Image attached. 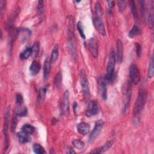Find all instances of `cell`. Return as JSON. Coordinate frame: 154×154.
Returning <instances> with one entry per match:
<instances>
[{
    "mask_svg": "<svg viewBox=\"0 0 154 154\" xmlns=\"http://www.w3.org/2000/svg\"><path fill=\"white\" fill-rule=\"evenodd\" d=\"M93 25L96 30L102 35L106 34L104 22L102 20V10L101 4L98 1L95 3L94 15H93Z\"/></svg>",
    "mask_w": 154,
    "mask_h": 154,
    "instance_id": "obj_1",
    "label": "cell"
},
{
    "mask_svg": "<svg viewBox=\"0 0 154 154\" xmlns=\"http://www.w3.org/2000/svg\"><path fill=\"white\" fill-rule=\"evenodd\" d=\"M116 55L114 51H112L109 55V58L108 61L107 67V73L105 76V78L107 82H112L114 78V72L116 63Z\"/></svg>",
    "mask_w": 154,
    "mask_h": 154,
    "instance_id": "obj_2",
    "label": "cell"
},
{
    "mask_svg": "<svg viewBox=\"0 0 154 154\" xmlns=\"http://www.w3.org/2000/svg\"><path fill=\"white\" fill-rule=\"evenodd\" d=\"M147 99V92L145 90H141L139 93L137 97V99L136 100V104L134 105V116H138L144 108V106L145 105L146 101Z\"/></svg>",
    "mask_w": 154,
    "mask_h": 154,
    "instance_id": "obj_3",
    "label": "cell"
},
{
    "mask_svg": "<svg viewBox=\"0 0 154 154\" xmlns=\"http://www.w3.org/2000/svg\"><path fill=\"white\" fill-rule=\"evenodd\" d=\"M80 84L81 86V89L85 97L88 98L90 95L89 83L88 81L87 75L86 72L84 69H82L80 72Z\"/></svg>",
    "mask_w": 154,
    "mask_h": 154,
    "instance_id": "obj_4",
    "label": "cell"
},
{
    "mask_svg": "<svg viewBox=\"0 0 154 154\" xmlns=\"http://www.w3.org/2000/svg\"><path fill=\"white\" fill-rule=\"evenodd\" d=\"M103 126H104V122L102 120H99L96 122L95 127L89 136V141L90 143H93L95 140V139L98 138V137L99 136L100 133H101Z\"/></svg>",
    "mask_w": 154,
    "mask_h": 154,
    "instance_id": "obj_5",
    "label": "cell"
},
{
    "mask_svg": "<svg viewBox=\"0 0 154 154\" xmlns=\"http://www.w3.org/2000/svg\"><path fill=\"white\" fill-rule=\"evenodd\" d=\"M61 112L64 116H68L69 113V92L66 91L63 96L61 104Z\"/></svg>",
    "mask_w": 154,
    "mask_h": 154,
    "instance_id": "obj_6",
    "label": "cell"
},
{
    "mask_svg": "<svg viewBox=\"0 0 154 154\" xmlns=\"http://www.w3.org/2000/svg\"><path fill=\"white\" fill-rule=\"evenodd\" d=\"M129 77L132 83L137 84L140 80V74L139 69L134 64L131 65L129 68Z\"/></svg>",
    "mask_w": 154,
    "mask_h": 154,
    "instance_id": "obj_7",
    "label": "cell"
},
{
    "mask_svg": "<svg viewBox=\"0 0 154 154\" xmlns=\"http://www.w3.org/2000/svg\"><path fill=\"white\" fill-rule=\"evenodd\" d=\"M99 112L98 104L96 101H91L87 105L85 115L87 117H92L98 115Z\"/></svg>",
    "mask_w": 154,
    "mask_h": 154,
    "instance_id": "obj_8",
    "label": "cell"
},
{
    "mask_svg": "<svg viewBox=\"0 0 154 154\" xmlns=\"http://www.w3.org/2000/svg\"><path fill=\"white\" fill-rule=\"evenodd\" d=\"M147 5V13L145 20L149 27L152 28L153 24V1H150Z\"/></svg>",
    "mask_w": 154,
    "mask_h": 154,
    "instance_id": "obj_9",
    "label": "cell"
},
{
    "mask_svg": "<svg viewBox=\"0 0 154 154\" xmlns=\"http://www.w3.org/2000/svg\"><path fill=\"white\" fill-rule=\"evenodd\" d=\"M87 47L92 56L97 58L98 55V42L95 38H91L88 41Z\"/></svg>",
    "mask_w": 154,
    "mask_h": 154,
    "instance_id": "obj_10",
    "label": "cell"
},
{
    "mask_svg": "<svg viewBox=\"0 0 154 154\" xmlns=\"http://www.w3.org/2000/svg\"><path fill=\"white\" fill-rule=\"evenodd\" d=\"M107 83L105 77L99 78L98 80V89L99 92L101 96L103 99L105 100L107 98Z\"/></svg>",
    "mask_w": 154,
    "mask_h": 154,
    "instance_id": "obj_11",
    "label": "cell"
},
{
    "mask_svg": "<svg viewBox=\"0 0 154 154\" xmlns=\"http://www.w3.org/2000/svg\"><path fill=\"white\" fill-rule=\"evenodd\" d=\"M123 54V47L121 40H118L117 42V53H116V61L118 63L120 64L122 61Z\"/></svg>",
    "mask_w": 154,
    "mask_h": 154,
    "instance_id": "obj_12",
    "label": "cell"
},
{
    "mask_svg": "<svg viewBox=\"0 0 154 154\" xmlns=\"http://www.w3.org/2000/svg\"><path fill=\"white\" fill-rule=\"evenodd\" d=\"M132 89H131V83L128 82L126 89L125 91V100H124V110H126V109L128 108L130 100H131V93H132Z\"/></svg>",
    "mask_w": 154,
    "mask_h": 154,
    "instance_id": "obj_13",
    "label": "cell"
},
{
    "mask_svg": "<svg viewBox=\"0 0 154 154\" xmlns=\"http://www.w3.org/2000/svg\"><path fill=\"white\" fill-rule=\"evenodd\" d=\"M68 40L74 39V21L72 16L68 17Z\"/></svg>",
    "mask_w": 154,
    "mask_h": 154,
    "instance_id": "obj_14",
    "label": "cell"
},
{
    "mask_svg": "<svg viewBox=\"0 0 154 154\" xmlns=\"http://www.w3.org/2000/svg\"><path fill=\"white\" fill-rule=\"evenodd\" d=\"M68 50L69 51V54L71 55L72 58L75 61L77 59V52H76V48L75 46V43L74 39L68 40Z\"/></svg>",
    "mask_w": 154,
    "mask_h": 154,
    "instance_id": "obj_15",
    "label": "cell"
},
{
    "mask_svg": "<svg viewBox=\"0 0 154 154\" xmlns=\"http://www.w3.org/2000/svg\"><path fill=\"white\" fill-rule=\"evenodd\" d=\"M77 130L80 134L86 135L90 131V125L85 122L80 123L77 126Z\"/></svg>",
    "mask_w": 154,
    "mask_h": 154,
    "instance_id": "obj_16",
    "label": "cell"
},
{
    "mask_svg": "<svg viewBox=\"0 0 154 154\" xmlns=\"http://www.w3.org/2000/svg\"><path fill=\"white\" fill-rule=\"evenodd\" d=\"M113 145V141L112 140H110L108 141L104 146L102 147H100L98 149H96L95 150H93L91 152V153H104L106 151H107L109 148L112 147V146Z\"/></svg>",
    "mask_w": 154,
    "mask_h": 154,
    "instance_id": "obj_17",
    "label": "cell"
},
{
    "mask_svg": "<svg viewBox=\"0 0 154 154\" xmlns=\"http://www.w3.org/2000/svg\"><path fill=\"white\" fill-rule=\"evenodd\" d=\"M51 60L49 58H47L44 63V68H43V77L45 80H47L50 73L51 67Z\"/></svg>",
    "mask_w": 154,
    "mask_h": 154,
    "instance_id": "obj_18",
    "label": "cell"
},
{
    "mask_svg": "<svg viewBox=\"0 0 154 154\" xmlns=\"http://www.w3.org/2000/svg\"><path fill=\"white\" fill-rule=\"evenodd\" d=\"M17 136H18L19 142L20 143H26L30 142V140H31V138H30L29 134H27L23 131H22L19 132V133H18L17 134Z\"/></svg>",
    "mask_w": 154,
    "mask_h": 154,
    "instance_id": "obj_19",
    "label": "cell"
},
{
    "mask_svg": "<svg viewBox=\"0 0 154 154\" xmlns=\"http://www.w3.org/2000/svg\"><path fill=\"white\" fill-rule=\"evenodd\" d=\"M40 68H41V65L39 61H33L30 67V71L31 75H36L39 72Z\"/></svg>",
    "mask_w": 154,
    "mask_h": 154,
    "instance_id": "obj_20",
    "label": "cell"
},
{
    "mask_svg": "<svg viewBox=\"0 0 154 154\" xmlns=\"http://www.w3.org/2000/svg\"><path fill=\"white\" fill-rule=\"evenodd\" d=\"M141 33L140 28L137 26V25H135L133 26V27L132 28L131 31L129 32L128 36L130 38H134L135 37H137V36L140 35Z\"/></svg>",
    "mask_w": 154,
    "mask_h": 154,
    "instance_id": "obj_21",
    "label": "cell"
},
{
    "mask_svg": "<svg viewBox=\"0 0 154 154\" xmlns=\"http://www.w3.org/2000/svg\"><path fill=\"white\" fill-rule=\"evenodd\" d=\"M58 51H59V49H58V45H56L53 51H52V53H51V61L52 63H54L57 58H58Z\"/></svg>",
    "mask_w": 154,
    "mask_h": 154,
    "instance_id": "obj_22",
    "label": "cell"
},
{
    "mask_svg": "<svg viewBox=\"0 0 154 154\" xmlns=\"http://www.w3.org/2000/svg\"><path fill=\"white\" fill-rule=\"evenodd\" d=\"M32 50L31 47L27 48L23 52H22L19 55V58L21 60H26L29 57L31 56Z\"/></svg>",
    "mask_w": 154,
    "mask_h": 154,
    "instance_id": "obj_23",
    "label": "cell"
},
{
    "mask_svg": "<svg viewBox=\"0 0 154 154\" xmlns=\"http://www.w3.org/2000/svg\"><path fill=\"white\" fill-rule=\"evenodd\" d=\"M129 7L131 9V11L132 14H133V16L134 18V19L137 20V17H138V13H137V7L136 5V3L133 0L129 1Z\"/></svg>",
    "mask_w": 154,
    "mask_h": 154,
    "instance_id": "obj_24",
    "label": "cell"
},
{
    "mask_svg": "<svg viewBox=\"0 0 154 154\" xmlns=\"http://www.w3.org/2000/svg\"><path fill=\"white\" fill-rule=\"evenodd\" d=\"M22 131H23L28 134H32L35 131V128L30 124H26L22 127Z\"/></svg>",
    "mask_w": 154,
    "mask_h": 154,
    "instance_id": "obj_25",
    "label": "cell"
},
{
    "mask_svg": "<svg viewBox=\"0 0 154 154\" xmlns=\"http://www.w3.org/2000/svg\"><path fill=\"white\" fill-rule=\"evenodd\" d=\"M153 75H154V65H153V57L152 55L149 65L148 71H147V77L149 78H152L153 77Z\"/></svg>",
    "mask_w": 154,
    "mask_h": 154,
    "instance_id": "obj_26",
    "label": "cell"
},
{
    "mask_svg": "<svg viewBox=\"0 0 154 154\" xmlns=\"http://www.w3.org/2000/svg\"><path fill=\"white\" fill-rule=\"evenodd\" d=\"M140 9H141V13H142V16L144 20L146 19V13H147V4L146 3V1H139Z\"/></svg>",
    "mask_w": 154,
    "mask_h": 154,
    "instance_id": "obj_27",
    "label": "cell"
},
{
    "mask_svg": "<svg viewBox=\"0 0 154 154\" xmlns=\"http://www.w3.org/2000/svg\"><path fill=\"white\" fill-rule=\"evenodd\" d=\"M62 83V73L59 71L55 75L54 79V84L57 88H60Z\"/></svg>",
    "mask_w": 154,
    "mask_h": 154,
    "instance_id": "obj_28",
    "label": "cell"
},
{
    "mask_svg": "<svg viewBox=\"0 0 154 154\" xmlns=\"http://www.w3.org/2000/svg\"><path fill=\"white\" fill-rule=\"evenodd\" d=\"M33 149L34 152L37 154H43L46 153V151L44 149V148L39 144H34V145L33 146Z\"/></svg>",
    "mask_w": 154,
    "mask_h": 154,
    "instance_id": "obj_29",
    "label": "cell"
},
{
    "mask_svg": "<svg viewBox=\"0 0 154 154\" xmlns=\"http://www.w3.org/2000/svg\"><path fill=\"white\" fill-rule=\"evenodd\" d=\"M39 48H40V43L39 42H36L34 43V45L31 47L32 50V54L31 56L33 57H36L39 52Z\"/></svg>",
    "mask_w": 154,
    "mask_h": 154,
    "instance_id": "obj_30",
    "label": "cell"
},
{
    "mask_svg": "<svg viewBox=\"0 0 154 154\" xmlns=\"http://www.w3.org/2000/svg\"><path fill=\"white\" fill-rule=\"evenodd\" d=\"M47 91V86L42 87V89L40 90L39 96H38V101L42 102L44 99V98H45V96Z\"/></svg>",
    "mask_w": 154,
    "mask_h": 154,
    "instance_id": "obj_31",
    "label": "cell"
},
{
    "mask_svg": "<svg viewBox=\"0 0 154 154\" xmlns=\"http://www.w3.org/2000/svg\"><path fill=\"white\" fill-rule=\"evenodd\" d=\"M73 146L78 149H82L84 147V143L80 140H74L72 142Z\"/></svg>",
    "mask_w": 154,
    "mask_h": 154,
    "instance_id": "obj_32",
    "label": "cell"
},
{
    "mask_svg": "<svg viewBox=\"0 0 154 154\" xmlns=\"http://www.w3.org/2000/svg\"><path fill=\"white\" fill-rule=\"evenodd\" d=\"M18 116L15 114L13 118H12V123H11V130L12 132H14L16 129V128L17 126V124H18Z\"/></svg>",
    "mask_w": 154,
    "mask_h": 154,
    "instance_id": "obj_33",
    "label": "cell"
},
{
    "mask_svg": "<svg viewBox=\"0 0 154 154\" xmlns=\"http://www.w3.org/2000/svg\"><path fill=\"white\" fill-rule=\"evenodd\" d=\"M77 28H78V30L79 31V33H80L81 37L83 39H85V34H84V30H83V27H82V23H81V22H78V24H77Z\"/></svg>",
    "mask_w": 154,
    "mask_h": 154,
    "instance_id": "obj_34",
    "label": "cell"
},
{
    "mask_svg": "<svg viewBox=\"0 0 154 154\" xmlns=\"http://www.w3.org/2000/svg\"><path fill=\"white\" fill-rule=\"evenodd\" d=\"M126 1H118V6L120 12H123L126 9Z\"/></svg>",
    "mask_w": 154,
    "mask_h": 154,
    "instance_id": "obj_35",
    "label": "cell"
},
{
    "mask_svg": "<svg viewBox=\"0 0 154 154\" xmlns=\"http://www.w3.org/2000/svg\"><path fill=\"white\" fill-rule=\"evenodd\" d=\"M0 5H1V6H0V8H1V14L2 17H3L6 12V1H4V0H1V1H0Z\"/></svg>",
    "mask_w": 154,
    "mask_h": 154,
    "instance_id": "obj_36",
    "label": "cell"
},
{
    "mask_svg": "<svg viewBox=\"0 0 154 154\" xmlns=\"http://www.w3.org/2000/svg\"><path fill=\"white\" fill-rule=\"evenodd\" d=\"M27 108H24L23 109H20L19 111H18L16 114L18 116H20V117H23V116H26L27 115Z\"/></svg>",
    "mask_w": 154,
    "mask_h": 154,
    "instance_id": "obj_37",
    "label": "cell"
},
{
    "mask_svg": "<svg viewBox=\"0 0 154 154\" xmlns=\"http://www.w3.org/2000/svg\"><path fill=\"white\" fill-rule=\"evenodd\" d=\"M43 7H44V1H39L38 3V6H37V10H38L39 15H42L43 13Z\"/></svg>",
    "mask_w": 154,
    "mask_h": 154,
    "instance_id": "obj_38",
    "label": "cell"
},
{
    "mask_svg": "<svg viewBox=\"0 0 154 154\" xmlns=\"http://www.w3.org/2000/svg\"><path fill=\"white\" fill-rule=\"evenodd\" d=\"M16 102L18 105H21L24 102V99L23 96L20 94H16Z\"/></svg>",
    "mask_w": 154,
    "mask_h": 154,
    "instance_id": "obj_39",
    "label": "cell"
},
{
    "mask_svg": "<svg viewBox=\"0 0 154 154\" xmlns=\"http://www.w3.org/2000/svg\"><path fill=\"white\" fill-rule=\"evenodd\" d=\"M136 53L138 57H140L142 53V47L139 43H136Z\"/></svg>",
    "mask_w": 154,
    "mask_h": 154,
    "instance_id": "obj_40",
    "label": "cell"
},
{
    "mask_svg": "<svg viewBox=\"0 0 154 154\" xmlns=\"http://www.w3.org/2000/svg\"><path fill=\"white\" fill-rule=\"evenodd\" d=\"M108 4V6L109 7V9H112L113 8V7L115 6V2L113 1H107Z\"/></svg>",
    "mask_w": 154,
    "mask_h": 154,
    "instance_id": "obj_41",
    "label": "cell"
},
{
    "mask_svg": "<svg viewBox=\"0 0 154 154\" xmlns=\"http://www.w3.org/2000/svg\"><path fill=\"white\" fill-rule=\"evenodd\" d=\"M67 153H75V152L74 150L73 149L70 148V149H68V150H67Z\"/></svg>",
    "mask_w": 154,
    "mask_h": 154,
    "instance_id": "obj_42",
    "label": "cell"
}]
</instances>
